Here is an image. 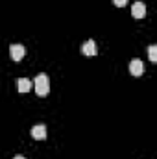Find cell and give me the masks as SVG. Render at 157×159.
<instances>
[{
	"mask_svg": "<svg viewBox=\"0 0 157 159\" xmlns=\"http://www.w3.org/2000/svg\"><path fill=\"white\" fill-rule=\"evenodd\" d=\"M129 72H131L133 76H142V72H144V63H142L141 59H131V63H129Z\"/></svg>",
	"mask_w": 157,
	"mask_h": 159,
	"instance_id": "4",
	"label": "cell"
},
{
	"mask_svg": "<svg viewBox=\"0 0 157 159\" xmlns=\"http://www.w3.org/2000/svg\"><path fill=\"white\" fill-rule=\"evenodd\" d=\"M96 52H98V50H96V43L92 39H89L87 43L81 44V54H83V56H96Z\"/></svg>",
	"mask_w": 157,
	"mask_h": 159,
	"instance_id": "6",
	"label": "cell"
},
{
	"mask_svg": "<svg viewBox=\"0 0 157 159\" xmlns=\"http://www.w3.org/2000/svg\"><path fill=\"white\" fill-rule=\"evenodd\" d=\"M113 4H115L117 7H124V6L128 4V0H113Z\"/></svg>",
	"mask_w": 157,
	"mask_h": 159,
	"instance_id": "9",
	"label": "cell"
},
{
	"mask_svg": "<svg viewBox=\"0 0 157 159\" xmlns=\"http://www.w3.org/2000/svg\"><path fill=\"white\" fill-rule=\"evenodd\" d=\"M131 15H133L135 19H142V17L146 15V4H144V2H135V4L131 6Z\"/></svg>",
	"mask_w": 157,
	"mask_h": 159,
	"instance_id": "3",
	"label": "cell"
},
{
	"mask_svg": "<svg viewBox=\"0 0 157 159\" xmlns=\"http://www.w3.org/2000/svg\"><path fill=\"white\" fill-rule=\"evenodd\" d=\"M148 57H150V61H157V46L155 44H150V48H148Z\"/></svg>",
	"mask_w": 157,
	"mask_h": 159,
	"instance_id": "8",
	"label": "cell"
},
{
	"mask_svg": "<svg viewBox=\"0 0 157 159\" xmlns=\"http://www.w3.org/2000/svg\"><path fill=\"white\" fill-rule=\"evenodd\" d=\"M9 56H11L13 61H20L26 56V48L22 44H11L9 46Z\"/></svg>",
	"mask_w": 157,
	"mask_h": 159,
	"instance_id": "2",
	"label": "cell"
},
{
	"mask_svg": "<svg viewBox=\"0 0 157 159\" xmlns=\"http://www.w3.org/2000/svg\"><path fill=\"white\" fill-rule=\"evenodd\" d=\"M13 159H26V157H22V156H17V157H13Z\"/></svg>",
	"mask_w": 157,
	"mask_h": 159,
	"instance_id": "10",
	"label": "cell"
},
{
	"mask_svg": "<svg viewBox=\"0 0 157 159\" xmlns=\"http://www.w3.org/2000/svg\"><path fill=\"white\" fill-rule=\"evenodd\" d=\"M48 91H50V81H48V76L41 72V74L35 76V93H37L39 96H46V94H48Z\"/></svg>",
	"mask_w": 157,
	"mask_h": 159,
	"instance_id": "1",
	"label": "cell"
},
{
	"mask_svg": "<svg viewBox=\"0 0 157 159\" xmlns=\"http://www.w3.org/2000/svg\"><path fill=\"white\" fill-rule=\"evenodd\" d=\"M32 137L37 141H44L46 139V126L44 124H35L32 128Z\"/></svg>",
	"mask_w": 157,
	"mask_h": 159,
	"instance_id": "5",
	"label": "cell"
},
{
	"mask_svg": "<svg viewBox=\"0 0 157 159\" xmlns=\"http://www.w3.org/2000/svg\"><path fill=\"white\" fill-rule=\"evenodd\" d=\"M17 89H19V93H28L30 89H32V81L28 78H19L17 81Z\"/></svg>",
	"mask_w": 157,
	"mask_h": 159,
	"instance_id": "7",
	"label": "cell"
}]
</instances>
